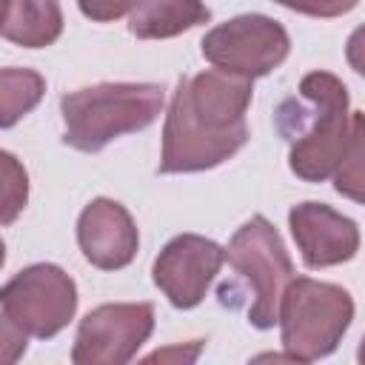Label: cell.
<instances>
[{"label": "cell", "instance_id": "obj_21", "mask_svg": "<svg viewBox=\"0 0 365 365\" xmlns=\"http://www.w3.org/2000/svg\"><path fill=\"white\" fill-rule=\"evenodd\" d=\"M3 17H6V0H0V29H3Z\"/></svg>", "mask_w": 365, "mask_h": 365}, {"label": "cell", "instance_id": "obj_12", "mask_svg": "<svg viewBox=\"0 0 365 365\" xmlns=\"http://www.w3.org/2000/svg\"><path fill=\"white\" fill-rule=\"evenodd\" d=\"M63 31V11L57 0H6L0 34L26 48L51 46Z\"/></svg>", "mask_w": 365, "mask_h": 365}, {"label": "cell", "instance_id": "obj_2", "mask_svg": "<svg viewBox=\"0 0 365 365\" xmlns=\"http://www.w3.org/2000/svg\"><path fill=\"white\" fill-rule=\"evenodd\" d=\"M66 143L77 151H100L120 134L151 125L163 108V88L154 83H103L66 94Z\"/></svg>", "mask_w": 365, "mask_h": 365}, {"label": "cell", "instance_id": "obj_9", "mask_svg": "<svg viewBox=\"0 0 365 365\" xmlns=\"http://www.w3.org/2000/svg\"><path fill=\"white\" fill-rule=\"evenodd\" d=\"M225 251L197 234L174 237L154 262V282L177 308H194L220 274Z\"/></svg>", "mask_w": 365, "mask_h": 365}, {"label": "cell", "instance_id": "obj_5", "mask_svg": "<svg viewBox=\"0 0 365 365\" xmlns=\"http://www.w3.org/2000/svg\"><path fill=\"white\" fill-rule=\"evenodd\" d=\"M225 257L251 291L248 319L257 328H274L279 297L294 277L291 257L265 217H251L228 242Z\"/></svg>", "mask_w": 365, "mask_h": 365}, {"label": "cell", "instance_id": "obj_13", "mask_svg": "<svg viewBox=\"0 0 365 365\" xmlns=\"http://www.w3.org/2000/svg\"><path fill=\"white\" fill-rule=\"evenodd\" d=\"M205 20L208 9L200 0H137L128 29L143 40H160L174 37Z\"/></svg>", "mask_w": 365, "mask_h": 365}, {"label": "cell", "instance_id": "obj_6", "mask_svg": "<svg viewBox=\"0 0 365 365\" xmlns=\"http://www.w3.org/2000/svg\"><path fill=\"white\" fill-rule=\"evenodd\" d=\"M3 311L31 336L60 334L77 308V288L71 277L48 262L20 271L0 288Z\"/></svg>", "mask_w": 365, "mask_h": 365}, {"label": "cell", "instance_id": "obj_17", "mask_svg": "<svg viewBox=\"0 0 365 365\" xmlns=\"http://www.w3.org/2000/svg\"><path fill=\"white\" fill-rule=\"evenodd\" d=\"M29 334L6 314L0 311V365H11L26 354Z\"/></svg>", "mask_w": 365, "mask_h": 365}, {"label": "cell", "instance_id": "obj_14", "mask_svg": "<svg viewBox=\"0 0 365 365\" xmlns=\"http://www.w3.org/2000/svg\"><path fill=\"white\" fill-rule=\"evenodd\" d=\"M46 80L31 68H0V128L14 125L43 97Z\"/></svg>", "mask_w": 365, "mask_h": 365}, {"label": "cell", "instance_id": "obj_1", "mask_svg": "<svg viewBox=\"0 0 365 365\" xmlns=\"http://www.w3.org/2000/svg\"><path fill=\"white\" fill-rule=\"evenodd\" d=\"M251 77L231 71H202L185 77L171 100L163 131V174L202 171L242 148Z\"/></svg>", "mask_w": 365, "mask_h": 365}, {"label": "cell", "instance_id": "obj_18", "mask_svg": "<svg viewBox=\"0 0 365 365\" xmlns=\"http://www.w3.org/2000/svg\"><path fill=\"white\" fill-rule=\"evenodd\" d=\"M274 3L302 11V14H311V17H336L356 6V0H274Z\"/></svg>", "mask_w": 365, "mask_h": 365}, {"label": "cell", "instance_id": "obj_7", "mask_svg": "<svg viewBox=\"0 0 365 365\" xmlns=\"http://www.w3.org/2000/svg\"><path fill=\"white\" fill-rule=\"evenodd\" d=\"M202 54L220 71H231L240 77H262L285 60L288 34L271 17L242 14L211 29L202 40Z\"/></svg>", "mask_w": 365, "mask_h": 365}, {"label": "cell", "instance_id": "obj_10", "mask_svg": "<svg viewBox=\"0 0 365 365\" xmlns=\"http://www.w3.org/2000/svg\"><path fill=\"white\" fill-rule=\"evenodd\" d=\"M291 234L308 268H328L351 259L359 248L356 222L325 202H299L288 214Z\"/></svg>", "mask_w": 365, "mask_h": 365}, {"label": "cell", "instance_id": "obj_3", "mask_svg": "<svg viewBox=\"0 0 365 365\" xmlns=\"http://www.w3.org/2000/svg\"><path fill=\"white\" fill-rule=\"evenodd\" d=\"M299 94L308 100L311 111L305 131L291 134V171L308 182H322L342 163L356 111H348V91L328 71L305 74Z\"/></svg>", "mask_w": 365, "mask_h": 365}, {"label": "cell", "instance_id": "obj_8", "mask_svg": "<svg viewBox=\"0 0 365 365\" xmlns=\"http://www.w3.org/2000/svg\"><path fill=\"white\" fill-rule=\"evenodd\" d=\"M154 308L148 302L100 305L77 328L71 359L77 365H123L148 339Z\"/></svg>", "mask_w": 365, "mask_h": 365}, {"label": "cell", "instance_id": "obj_4", "mask_svg": "<svg viewBox=\"0 0 365 365\" xmlns=\"http://www.w3.org/2000/svg\"><path fill=\"white\" fill-rule=\"evenodd\" d=\"M354 319V302L345 288L311 277H291L279 297L277 322L288 359L311 362L336 348Z\"/></svg>", "mask_w": 365, "mask_h": 365}, {"label": "cell", "instance_id": "obj_20", "mask_svg": "<svg viewBox=\"0 0 365 365\" xmlns=\"http://www.w3.org/2000/svg\"><path fill=\"white\" fill-rule=\"evenodd\" d=\"M200 348H202V342H200V339H197V342H191L188 348H182V345L163 348V351H154V354L148 356V362H191V359H197Z\"/></svg>", "mask_w": 365, "mask_h": 365}, {"label": "cell", "instance_id": "obj_19", "mask_svg": "<svg viewBox=\"0 0 365 365\" xmlns=\"http://www.w3.org/2000/svg\"><path fill=\"white\" fill-rule=\"evenodd\" d=\"M77 3H80V9H83L86 17L100 20V23L117 20V17H123L134 6V0H77Z\"/></svg>", "mask_w": 365, "mask_h": 365}, {"label": "cell", "instance_id": "obj_15", "mask_svg": "<svg viewBox=\"0 0 365 365\" xmlns=\"http://www.w3.org/2000/svg\"><path fill=\"white\" fill-rule=\"evenodd\" d=\"M29 200V174L20 160L9 151H0V222L9 225L20 217Z\"/></svg>", "mask_w": 365, "mask_h": 365}, {"label": "cell", "instance_id": "obj_11", "mask_svg": "<svg viewBox=\"0 0 365 365\" xmlns=\"http://www.w3.org/2000/svg\"><path fill=\"white\" fill-rule=\"evenodd\" d=\"M77 240L86 259L106 271L128 265L140 242L131 214L114 200H94L83 208L77 222Z\"/></svg>", "mask_w": 365, "mask_h": 365}, {"label": "cell", "instance_id": "obj_16", "mask_svg": "<svg viewBox=\"0 0 365 365\" xmlns=\"http://www.w3.org/2000/svg\"><path fill=\"white\" fill-rule=\"evenodd\" d=\"M336 174V191L351 197V200H362V114H356L354 120V134L351 143L342 154Z\"/></svg>", "mask_w": 365, "mask_h": 365}, {"label": "cell", "instance_id": "obj_22", "mask_svg": "<svg viewBox=\"0 0 365 365\" xmlns=\"http://www.w3.org/2000/svg\"><path fill=\"white\" fill-rule=\"evenodd\" d=\"M3 259H6V245H3V240H0V265H3Z\"/></svg>", "mask_w": 365, "mask_h": 365}]
</instances>
